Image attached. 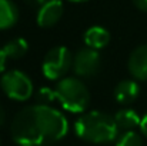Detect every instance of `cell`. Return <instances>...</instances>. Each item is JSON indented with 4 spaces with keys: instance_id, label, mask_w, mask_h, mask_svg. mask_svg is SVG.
<instances>
[{
    "instance_id": "obj_1",
    "label": "cell",
    "mask_w": 147,
    "mask_h": 146,
    "mask_svg": "<svg viewBox=\"0 0 147 146\" xmlns=\"http://www.w3.org/2000/svg\"><path fill=\"white\" fill-rule=\"evenodd\" d=\"M10 132L19 146H50L67 135L69 122L59 109L34 103L16 113Z\"/></svg>"
},
{
    "instance_id": "obj_2",
    "label": "cell",
    "mask_w": 147,
    "mask_h": 146,
    "mask_svg": "<svg viewBox=\"0 0 147 146\" xmlns=\"http://www.w3.org/2000/svg\"><path fill=\"white\" fill-rule=\"evenodd\" d=\"M76 135L89 143L104 145L119 138V126L114 116H110L101 110H92L82 115L74 123Z\"/></svg>"
},
{
    "instance_id": "obj_3",
    "label": "cell",
    "mask_w": 147,
    "mask_h": 146,
    "mask_svg": "<svg viewBox=\"0 0 147 146\" xmlns=\"http://www.w3.org/2000/svg\"><path fill=\"white\" fill-rule=\"evenodd\" d=\"M56 99L64 110L70 113H83L90 103V92L86 83L79 77H63L54 88Z\"/></svg>"
},
{
    "instance_id": "obj_4",
    "label": "cell",
    "mask_w": 147,
    "mask_h": 146,
    "mask_svg": "<svg viewBox=\"0 0 147 146\" xmlns=\"http://www.w3.org/2000/svg\"><path fill=\"white\" fill-rule=\"evenodd\" d=\"M0 86L6 96L16 102H26L33 95V82L22 70L13 69L4 72L0 77Z\"/></svg>"
},
{
    "instance_id": "obj_5",
    "label": "cell",
    "mask_w": 147,
    "mask_h": 146,
    "mask_svg": "<svg viewBox=\"0 0 147 146\" xmlns=\"http://www.w3.org/2000/svg\"><path fill=\"white\" fill-rule=\"evenodd\" d=\"M73 60H74V56L71 54L69 48L66 46L51 48L43 59L42 72L45 77L49 80L63 79V76L73 66Z\"/></svg>"
},
{
    "instance_id": "obj_6",
    "label": "cell",
    "mask_w": 147,
    "mask_h": 146,
    "mask_svg": "<svg viewBox=\"0 0 147 146\" xmlns=\"http://www.w3.org/2000/svg\"><path fill=\"white\" fill-rule=\"evenodd\" d=\"M101 67V57L98 50L90 48L80 49L74 54L73 69L74 73L80 77H93L100 72Z\"/></svg>"
},
{
    "instance_id": "obj_7",
    "label": "cell",
    "mask_w": 147,
    "mask_h": 146,
    "mask_svg": "<svg viewBox=\"0 0 147 146\" xmlns=\"http://www.w3.org/2000/svg\"><path fill=\"white\" fill-rule=\"evenodd\" d=\"M63 16V1L61 0H49L42 4L37 10L36 22L40 27H51L54 26Z\"/></svg>"
},
{
    "instance_id": "obj_8",
    "label": "cell",
    "mask_w": 147,
    "mask_h": 146,
    "mask_svg": "<svg viewBox=\"0 0 147 146\" xmlns=\"http://www.w3.org/2000/svg\"><path fill=\"white\" fill-rule=\"evenodd\" d=\"M127 67L136 80H147V45H142L131 52Z\"/></svg>"
},
{
    "instance_id": "obj_9",
    "label": "cell",
    "mask_w": 147,
    "mask_h": 146,
    "mask_svg": "<svg viewBox=\"0 0 147 146\" xmlns=\"http://www.w3.org/2000/svg\"><path fill=\"white\" fill-rule=\"evenodd\" d=\"M140 95V86L133 79H124L114 88V99L120 105H131Z\"/></svg>"
},
{
    "instance_id": "obj_10",
    "label": "cell",
    "mask_w": 147,
    "mask_h": 146,
    "mask_svg": "<svg viewBox=\"0 0 147 146\" xmlns=\"http://www.w3.org/2000/svg\"><path fill=\"white\" fill-rule=\"evenodd\" d=\"M110 42V33L107 29L101 26H92L84 33V43L86 46L94 50L106 48Z\"/></svg>"
},
{
    "instance_id": "obj_11",
    "label": "cell",
    "mask_w": 147,
    "mask_h": 146,
    "mask_svg": "<svg viewBox=\"0 0 147 146\" xmlns=\"http://www.w3.org/2000/svg\"><path fill=\"white\" fill-rule=\"evenodd\" d=\"M19 20V9L13 0H0V30L13 27Z\"/></svg>"
},
{
    "instance_id": "obj_12",
    "label": "cell",
    "mask_w": 147,
    "mask_h": 146,
    "mask_svg": "<svg viewBox=\"0 0 147 146\" xmlns=\"http://www.w3.org/2000/svg\"><path fill=\"white\" fill-rule=\"evenodd\" d=\"M114 120L119 126L120 130H133L136 129L137 126H140L142 123V119L140 116L137 115V112L134 109H130V107H123L120 109L116 115H114Z\"/></svg>"
},
{
    "instance_id": "obj_13",
    "label": "cell",
    "mask_w": 147,
    "mask_h": 146,
    "mask_svg": "<svg viewBox=\"0 0 147 146\" xmlns=\"http://www.w3.org/2000/svg\"><path fill=\"white\" fill-rule=\"evenodd\" d=\"M3 50H4L7 59L17 60V59H22L23 56H26V53L29 50V43L23 37H14L3 46Z\"/></svg>"
},
{
    "instance_id": "obj_14",
    "label": "cell",
    "mask_w": 147,
    "mask_h": 146,
    "mask_svg": "<svg viewBox=\"0 0 147 146\" xmlns=\"http://www.w3.org/2000/svg\"><path fill=\"white\" fill-rule=\"evenodd\" d=\"M116 146H143V141L137 132L127 130L117 138Z\"/></svg>"
},
{
    "instance_id": "obj_15",
    "label": "cell",
    "mask_w": 147,
    "mask_h": 146,
    "mask_svg": "<svg viewBox=\"0 0 147 146\" xmlns=\"http://www.w3.org/2000/svg\"><path fill=\"white\" fill-rule=\"evenodd\" d=\"M36 99H37V103H40V105H49L50 102H53L56 99L54 89H49V88L39 89V92L36 95Z\"/></svg>"
},
{
    "instance_id": "obj_16",
    "label": "cell",
    "mask_w": 147,
    "mask_h": 146,
    "mask_svg": "<svg viewBox=\"0 0 147 146\" xmlns=\"http://www.w3.org/2000/svg\"><path fill=\"white\" fill-rule=\"evenodd\" d=\"M6 62H7V56H6L3 48H0V75H1V73L4 72V69H6Z\"/></svg>"
},
{
    "instance_id": "obj_17",
    "label": "cell",
    "mask_w": 147,
    "mask_h": 146,
    "mask_svg": "<svg viewBox=\"0 0 147 146\" xmlns=\"http://www.w3.org/2000/svg\"><path fill=\"white\" fill-rule=\"evenodd\" d=\"M133 3H134V6H136L139 10L147 13V0H133Z\"/></svg>"
},
{
    "instance_id": "obj_18",
    "label": "cell",
    "mask_w": 147,
    "mask_h": 146,
    "mask_svg": "<svg viewBox=\"0 0 147 146\" xmlns=\"http://www.w3.org/2000/svg\"><path fill=\"white\" fill-rule=\"evenodd\" d=\"M140 130H142V133H143V136H146L147 138V112L146 115L142 117V123H140Z\"/></svg>"
},
{
    "instance_id": "obj_19",
    "label": "cell",
    "mask_w": 147,
    "mask_h": 146,
    "mask_svg": "<svg viewBox=\"0 0 147 146\" xmlns=\"http://www.w3.org/2000/svg\"><path fill=\"white\" fill-rule=\"evenodd\" d=\"M27 1H29L30 4H33V6H39V7H40L42 4H45V3L49 1V0H27Z\"/></svg>"
},
{
    "instance_id": "obj_20",
    "label": "cell",
    "mask_w": 147,
    "mask_h": 146,
    "mask_svg": "<svg viewBox=\"0 0 147 146\" xmlns=\"http://www.w3.org/2000/svg\"><path fill=\"white\" fill-rule=\"evenodd\" d=\"M4 123V110H3V107L0 106V126Z\"/></svg>"
},
{
    "instance_id": "obj_21",
    "label": "cell",
    "mask_w": 147,
    "mask_h": 146,
    "mask_svg": "<svg viewBox=\"0 0 147 146\" xmlns=\"http://www.w3.org/2000/svg\"><path fill=\"white\" fill-rule=\"evenodd\" d=\"M69 1H73V3H80V1H87V0H69Z\"/></svg>"
},
{
    "instance_id": "obj_22",
    "label": "cell",
    "mask_w": 147,
    "mask_h": 146,
    "mask_svg": "<svg viewBox=\"0 0 147 146\" xmlns=\"http://www.w3.org/2000/svg\"><path fill=\"white\" fill-rule=\"evenodd\" d=\"M0 146H1V139H0Z\"/></svg>"
}]
</instances>
